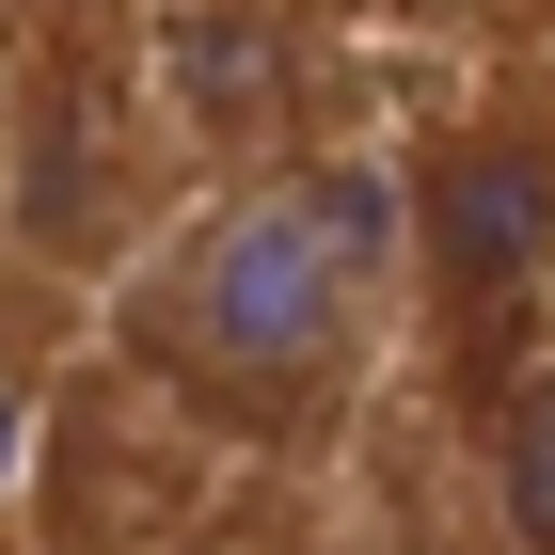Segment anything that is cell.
Here are the masks:
<instances>
[{
	"label": "cell",
	"mask_w": 555,
	"mask_h": 555,
	"mask_svg": "<svg viewBox=\"0 0 555 555\" xmlns=\"http://www.w3.org/2000/svg\"><path fill=\"white\" fill-rule=\"evenodd\" d=\"M397 301V175L382 159H270L222 175L128 270V349L207 413H318Z\"/></svg>",
	"instance_id": "cell-1"
},
{
	"label": "cell",
	"mask_w": 555,
	"mask_h": 555,
	"mask_svg": "<svg viewBox=\"0 0 555 555\" xmlns=\"http://www.w3.org/2000/svg\"><path fill=\"white\" fill-rule=\"evenodd\" d=\"M492 508H508L524 555H555V349L508 382V428H492Z\"/></svg>",
	"instance_id": "cell-3"
},
{
	"label": "cell",
	"mask_w": 555,
	"mask_h": 555,
	"mask_svg": "<svg viewBox=\"0 0 555 555\" xmlns=\"http://www.w3.org/2000/svg\"><path fill=\"white\" fill-rule=\"evenodd\" d=\"M143 555H301V524H270V508H207V524H175V540H143Z\"/></svg>",
	"instance_id": "cell-4"
},
{
	"label": "cell",
	"mask_w": 555,
	"mask_h": 555,
	"mask_svg": "<svg viewBox=\"0 0 555 555\" xmlns=\"http://www.w3.org/2000/svg\"><path fill=\"white\" fill-rule=\"evenodd\" d=\"M397 255L428 270L444 301H492V286H524V270L555 255V143H524V128H476V143H444V159L397 191Z\"/></svg>",
	"instance_id": "cell-2"
}]
</instances>
